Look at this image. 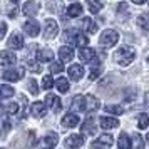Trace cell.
<instances>
[{
	"instance_id": "6da1fadb",
	"label": "cell",
	"mask_w": 149,
	"mask_h": 149,
	"mask_svg": "<svg viewBox=\"0 0 149 149\" xmlns=\"http://www.w3.org/2000/svg\"><path fill=\"white\" fill-rule=\"evenodd\" d=\"M136 59V50L132 47H129V45H124V47H121L117 52L114 54V61L119 64V65H122V67H126V65H129L131 62Z\"/></svg>"
},
{
	"instance_id": "7a4b0ae2",
	"label": "cell",
	"mask_w": 149,
	"mask_h": 149,
	"mask_svg": "<svg viewBox=\"0 0 149 149\" xmlns=\"http://www.w3.org/2000/svg\"><path fill=\"white\" fill-rule=\"evenodd\" d=\"M117 40H119V34L116 30H112V29L104 30L101 34V39H99V42H101L104 47H112V45L117 44Z\"/></svg>"
},
{
	"instance_id": "3957f363",
	"label": "cell",
	"mask_w": 149,
	"mask_h": 149,
	"mask_svg": "<svg viewBox=\"0 0 149 149\" xmlns=\"http://www.w3.org/2000/svg\"><path fill=\"white\" fill-rule=\"evenodd\" d=\"M114 142V137L112 134H101L94 142H92V148H99V149H107L112 146Z\"/></svg>"
},
{
	"instance_id": "277c9868",
	"label": "cell",
	"mask_w": 149,
	"mask_h": 149,
	"mask_svg": "<svg viewBox=\"0 0 149 149\" xmlns=\"http://www.w3.org/2000/svg\"><path fill=\"white\" fill-rule=\"evenodd\" d=\"M57 32H59L57 22L52 20V19L45 20V25H44V37H45V39H54L55 35H57Z\"/></svg>"
},
{
	"instance_id": "5b68a950",
	"label": "cell",
	"mask_w": 149,
	"mask_h": 149,
	"mask_svg": "<svg viewBox=\"0 0 149 149\" xmlns=\"http://www.w3.org/2000/svg\"><path fill=\"white\" fill-rule=\"evenodd\" d=\"M2 77L5 79V81H20L22 77H24V69L19 67V69H8V70H5L3 74H2Z\"/></svg>"
},
{
	"instance_id": "8992f818",
	"label": "cell",
	"mask_w": 149,
	"mask_h": 149,
	"mask_svg": "<svg viewBox=\"0 0 149 149\" xmlns=\"http://www.w3.org/2000/svg\"><path fill=\"white\" fill-rule=\"evenodd\" d=\"M24 32H25L29 37H37L39 32H40V25H39V22L27 20L25 24H24Z\"/></svg>"
},
{
	"instance_id": "52a82bcc",
	"label": "cell",
	"mask_w": 149,
	"mask_h": 149,
	"mask_svg": "<svg viewBox=\"0 0 149 149\" xmlns=\"http://www.w3.org/2000/svg\"><path fill=\"white\" fill-rule=\"evenodd\" d=\"M81 131H82V134H87V136H92V134L97 132V127H95V122H94V119H92V116H89L87 119L84 121Z\"/></svg>"
},
{
	"instance_id": "ba28073f",
	"label": "cell",
	"mask_w": 149,
	"mask_h": 149,
	"mask_svg": "<svg viewBox=\"0 0 149 149\" xmlns=\"http://www.w3.org/2000/svg\"><path fill=\"white\" fill-rule=\"evenodd\" d=\"M82 144H84V137L81 134H70L65 139V146L70 149H75V148H81Z\"/></svg>"
},
{
	"instance_id": "9c48e42d",
	"label": "cell",
	"mask_w": 149,
	"mask_h": 149,
	"mask_svg": "<svg viewBox=\"0 0 149 149\" xmlns=\"http://www.w3.org/2000/svg\"><path fill=\"white\" fill-rule=\"evenodd\" d=\"M15 61H17V57H15V54L10 52V50H3V52L0 54V65H14Z\"/></svg>"
},
{
	"instance_id": "30bf717a",
	"label": "cell",
	"mask_w": 149,
	"mask_h": 149,
	"mask_svg": "<svg viewBox=\"0 0 149 149\" xmlns=\"http://www.w3.org/2000/svg\"><path fill=\"white\" fill-rule=\"evenodd\" d=\"M79 59H81L84 64H86V62H92L95 59V50L94 49H89V47H82L81 52H79Z\"/></svg>"
},
{
	"instance_id": "8fae6325",
	"label": "cell",
	"mask_w": 149,
	"mask_h": 149,
	"mask_svg": "<svg viewBox=\"0 0 149 149\" xmlns=\"http://www.w3.org/2000/svg\"><path fill=\"white\" fill-rule=\"evenodd\" d=\"M82 75H84V69H82V65H79V64H72V65L69 67V77H70L72 81H79V79H82Z\"/></svg>"
},
{
	"instance_id": "7c38bea8",
	"label": "cell",
	"mask_w": 149,
	"mask_h": 149,
	"mask_svg": "<svg viewBox=\"0 0 149 149\" xmlns=\"http://www.w3.org/2000/svg\"><path fill=\"white\" fill-rule=\"evenodd\" d=\"M30 112H32V116H34V117H37V119L44 117V116H45V112H47L45 104H42V102H34V104H32V107H30Z\"/></svg>"
},
{
	"instance_id": "4fadbf2b",
	"label": "cell",
	"mask_w": 149,
	"mask_h": 149,
	"mask_svg": "<svg viewBox=\"0 0 149 149\" xmlns=\"http://www.w3.org/2000/svg\"><path fill=\"white\" fill-rule=\"evenodd\" d=\"M8 47L12 49H22L24 47V37H22L20 34H17V32H14V34L10 35V39H8Z\"/></svg>"
},
{
	"instance_id": "5bb4252c",
	"label": "cell",
	"mask_w": 149,
	"mask_h": 149,
	"mask_svg": "<svg viewBox=\"0 0 149 149\" xmlns=\"http://www.w3.org/2000/svg\"><path fill=\"white\" fill-rule=\"evenodd\" d=\"M101 127L102 129H114L119 126V121L116 119V117H107V116H102L101 119Z\"/></svg>"
},
{
	"instance_id": "9a60e30c",
	"label": "cell",
	"mask_w": 149,
	"mask_h": 149,
	"mask_svg": "<svg viewBox=\"0 0 149 149\" xmlns=\"http://www.w3.org/2000/svg\"><path fill=\"white\" fill-rule=\"evenodd\" d=\"M39 8H40V3L30 0V2H27V3L24 5V10H22V12H24L25 15H30V17H32V15H35L37 12H39Z\"/></svg>"
},
{
	"instance_id": "2e32d148",
	"label": "cell",
	"mask_w": 149,
	"mask_h": 149,
	"mask_svg": "<svg viewBox=\"0 0 149 149\" xmlns=\"http://www.w3.org/2000/svg\"><path fill=\"white\" fill-rule=\"evenodd\" d=\"M45 101H47L49 107L52 109L54 112H59V111H61V109H62L61 99H59L57 95H54V94H49V95H47V99H45Z\"/></svg>"
},
{
	"instance_id": "e0dca14e",
	"label": "cell",
	"mask_w": 149,
	"mask_h": 149,
	"mask_svg": "<svg viewBox=\"0 0 149 149\" xmlns=\"http://www.w3.org/2000/svg\"><path fill=\"white\" fill-rule=\"evenodd\" d=\"M59 57H61L62 62H69L74 59V50L72 47H67V45H64V47L59 49Z\"/></svg>"
},
{
	"instance_id": "ac0fdd59",
	"label": "cell",
	"mask_w": 149,
	"mask_h": 149,
	"mask_svg": "<svg viewBox=\"0 0 149 149\" xmlns=\"http://www.w3.org/2000/svg\"><path fill=\"white\" fill-rule=\"evenodd\" d=\"M79 124V117L72 112H69V114L64 116V119H62V126L64 127H75Z\"/></svg>"
},
{
	"instance_id": "d6986e66",
	"label": "cell",
	"mask_w": 149,
	"mask_h": 149,
	"mask_svg": "<svg viewBox=\"0 0 149 149\" xmlns=\"http://www.w3.org/2000/svg\"><path fill=\"white\" fill-rule=\"evenodd\" d=\"M99 106V99H95L94 95H86V111H95Z\"/></svg>"
},
{
	"instance_id": "ffe728a7",
	"label": "cell",
	"mask_w": 149,
	"mask_h": 149,
	"mask_svg": "<svg viewBox=\"0 0 149 149\" xmlns=\"http://www.w3.org/2000/svg\"><path fill=\"white\" fill-rule=\"evenodd\" d=\"M52 57H54V54H52V50H49V49H40V50L37 52L39 62H49V61H52Z\"/></svg>"
},
{
	"instance_id": "44dd1931",
	"label": "cell",
	"mask_w": 149,
	"mask_h": 149,
	"mask_svg": "<svg viewBox=\"0 0 149 149\" xmlns=\"http://www.w3.org/2000/svg\"><path fill=\"white\" fill-rule=\"evenodd\" d=\"M72 107L75 111H86V95H77L74 97V101H72Z\"/></svg>"
},
{
	"instance_id": "7402d4cb",
	"label": "cell",
	"mask_w": 149,
	"mask_h": 149,
	"mask_svg": "<svg viewBox=\"0 0 149 149\" xmlns=\"http://www.w3.org/2000/svg\"><path fill=\"white\" fill-rule=\"evenodd\" d=\"M89 3V10L92 12V14H97L99 10H102V7H104V2L102 0H87Z\"/></svg>"
},
{
	"instance_id": "603a6c76",
	"label": "cell",
	"mask_w": 149,
	"mask_h": 149,
	"mask_svg": "<svg viewBox=\"0 0 149 149\" xmlns=\"http://www.w3.org/2000/svg\"><path fill=\"white\" fill-rule=\"evenodd\" d=\"M81 14H82V5L81 3H72V5H69V8H67L69 17H79Z\"/></svg>"
},
{
	"instance_id": "cb8c5ba5",
	"label": "cell",
	"mask_w": 149,
	"mask_h": 149,
	"mask_svg": "<svg viewBox=\"0 0 149 149\" xmlns=\"http://www.w3.org/2000/svg\"><path fill=\"white\" fill-rule=\"evenodd\" d=\"M82 27L86 29L87 32H91V34H95V30H97V25H95L89 17H84V19H82Z\"/></svg>"
},
{
	"instance_id": "d4e9b609",
	"label": "cell",
	"mask_w": 149,
	"mask_h": 149,
	"mask_svg": "<svg viewBox=\"0 0 149 149\" xmlns=\"http://www.w3.org/2000/svg\"><path fill=\"white\" fill-rule=\"evenodd\" d=\"M15 94V91L12 86H0V97L2 99H7V97H12Z\"/></svg>"
},
{
	"instance_id": "484cf974",
	"label": "cell",
	"mask_w": 149,
	"mask_h": 149,
	"mask_svg": "<svg viewBox=\"0 0 149 149\" xmlns=\"http://www.w3.org/2000/svg\"><path fill=\"white\" fill-rule=\"evenodd\" d=\"M87 42H89V39L84 34H81V32H77V34H75V37H74V44H75V45H79V47L82 49V47H86V45H87Z\"/></svg>"
},
{
	"instance_id": "4316f807",
	"label": "cell",
	"mask_w": 149,
	"mask_h": 149,
	"mask_svg": "<svg viewBox=\"0 0 149 149\" xmlns=\"http://www.w3.org/2000/svg\"><path fill=\"white\" fill-rule=\"evenodd\" d=\"M55 86H57V89L61 91L62 94H64V92H67V91H69V81L65 79V77H59V79L55 81Z\"/></svg>"
},
{
	"instance_id": "83f0119b",
	"label": "cell",
	"mask_w": 149,
	"mask_h": 149,
	"mask_svg": "<svg viewBox=\"0 0 149 149\" xmlns=\"http://www.w3.org/2000/svg\"><path fill=\"white\" fill-rule=\"evenodd\" d=\"M137 127L139 129L149 127V114H139L137 116Z\"/></svg>"
},
{
	"instance_id": "f1b7e54d",
	"label": "cell",
	"mask_w": 149,
	"mask_h": 149,
	"mask_svg": "<svg viewBox=\"0 0 149 149\" xmlns=\"http://www.w3.org/2000/svg\"><path fill=\"white\" fill-rule=\"evenodd\" d=\"M119 149H131V141H129V136L127 134H121L119 136Z\"/></svg>"
},
{
	"instance_id": "f546056e",
	"label": "cell",
	"mask_w": 149,
	"mask_h": 149,
	"mask_svg": "<svg viewBox=\"0 0 149 149\" xmlns=\"http://www.w3.org/2000/svg\"><path fill=\"white\" fill-rule=\"evenodd\" d=\"M42 142H44V144H45L47 148H50V149H52V148L55 146V144H57V136L50 132V134H47L45 137H44V139H42Z\"/></svg>"
},
{
	"instance_id": "4dcf8cb0",
	"label": "cell",
	"mask_w": 149,
	"mask_h": 149,
	"mask_svg": "<svg viewBox=\"0 0 149 149\" xmlns=\"http://www.w3.org/2000/svg\"><path fill=\"white\" fill-rule=\"evenodd\" d=\"M131 149H144V142H142L141 134H134V137H132V146H131Z\"/></svg>"
},
{
	"instance_id": "1f68e13d",
	"label": "cell",
	"mask_w": 149,
	"mask_h": 149,
	"mask_svg": "<svg viewBox=\"0 0 149 149\" xmlns=\"http://www.w3.org/2000/svg\"><path fill=\"white\" fill-rule=\"evenodd\" d=\"M106 112H109V114H116V116H119V114H122V107L121 106H117V104H111V106H106Z\"/></svg>"
},
{
	"instance_id": "d6a6232c",
	"label": "cell",
	"mask_w": 149,
	"mask_h": 149,
	"mask_svg": "<svg viewBox=\"0 0 149 149\" xmlns=\"http://www.w3.org/2000/svg\"><path fill=\"white\" fill-rule=\"evenodd\" d=\"M101 65H99V62L95 61V64L94 65H92V69H91V74H89V79H91V81H94V79H97V77H99V74H101Z\"/></svg>"
},
{
	"instance_id": "836d02e7",
	"label": "cell",
	"mask_w": 149,
	"mask_h": 149,
	"mask_svg": "<svg viewBox=\"0 0 149 149\" xmlns=\"http://www.w3.org/2000/svg\"><path fill=\"white\" fill-rule=\"evenodd\" d=\"M54 86V79L50 77V75H44V79H42V87L44 89H50Z\"/></svg>"
},
{
	"instance_id": "e575fe53",
	"label": "cell",
	"mask_w": 149,
	"mask_h": 149,
	"mask_svg": "<svg viewBox=\"0 0 149 149\" xmlns=\"http://www.w3.org/2000/svg\"><path fill=\"white\" fill-rule=\"evenodd\" d=\"M62 70H64V65H62L61 62H52V64H50V72H54V74H61Z\"/></svg>"
},
{
	"instance_id": "d590c367",
	"label": "cell",
	"mask_w": 149,
	"mask_h": 149,
	"mask_svg": "<svg viewBox=\"0 0 149 149\" xmlns=\"http://www.w3.org/2000/svg\"><path fill=\"white\" fill-rule=\"evenodd\" d=\"M29 91H30V94L32 95L39 94V87H37V82H35L34 79H29Z\"/></svg>"
},
{
	"instance_id": "8d00e7d4",
	"label": "cell",
	"mask_w": 149,
	"mask_h": 149,
	"mask_svg": "<svg viewBox=\"0 0 149 149\" xmlns=\"http://www.w3.org/2000/svg\"><path fill=\"white\" fill-rule=\"evenodd\" d=\"M5 112H7V114H17V112H19V104H17V102H12V104H8L7 106V109H5Z\"/></svg>"
},
{
	"instance_id": "74e56055",
	"label": "cell",
	"mask_w": 149,
	"mask_h": 149,
	"mask_svg": "<svg viewBox=\"0 0 149 149\" xmlns=\"http://www.w3.org/2000/svg\"><path fill=\"white\" fill-rule=\"evenodd\" d=\"M29 69H30L32 72H40V65L34 61H29Z\"/></svg>"
},
{
	"instance_id": "f35d334b",
	"label": "cell",
	"mask_w": 149,
	"mask_h": 149,
	"mask_svg": "<svg viewBox=\"0 0 149 149\" xmlns=\"http://www.w3.org/2000/svg\"><path fill=\"white\" fill-rule=\"evenodd\" d=\"M5 32H7V24L0 22V40H2V37L5 35Z\"/></svg>"
},
{
	"instance_id": "ab89813d",
	"label": "cell",
	"mask_w": 149,
	"mask_h": 149,
	"mask_svg": "<svg viewBox=\"0 0 149 149\" xmlns=\"http://www.w3.org/2000/svg\"><path fill=\"white\" fill-rule=\"evenodd\" d=\"M8 17H10V19L17 17V7H15V8H10V12H8Z\"/></svg>"
},
{
	"instance_id": "60d3db41",
	"label": "cell",
	"mask_w": 149,
	"mask_h": 149,
	"mask_svg": "<svg viewBox=\"0 0 149 149\" xmlns=\"http://www.w3.org/2000/svg\"><path fill=\"white\" fill-rule=\"evenodd\" d=\"M132 2H134L136 5H142V3H144V2H146V0H132Z\"/></svg>"
},
{
	"instance_id": "b9f144b4",
	"label": "cell",
	"mask_w": 149,
	"mask_h": 149,
	"mask_svg": "<svg viewBox=\"0 0 149 149\" xmlns=\"http://www.w3.org/2000/svg\"><path fill=\"white\" fill-rule=\"evenodd\" d=\"M146 102H148V106H149V92L146 94Z\"/></svg>"
},
{
	"instance_id": "7bdbcfd3",
	"label": "cell",
	"mask_w": 149,
	"mask_h": 149,
	"mask_svg": "<svg viewBox=\"0 0 149 149\" xmlns=\"http://www.w3.org/2000/svg\"><path fill=\"white\" fill-rule=\"evenodd\" d=\"M12 2H15V3H17V2H19V0H12Z\"/></svg>"
},
{
	"instance_id": "ee69618b",
	"label": "cell",
	"mask_w": 149,
	"mask_h": 149,
	"mask_svg": "<svg viewBox=\"0 0 149 149\" xmlns=\"http://www.w3.org/2000/svg\"><path fill=\"white\" fill-rule=\"evenodd\" d=\"M44 149H50V148H44Z\"/></svg>"
},
{
	"instance_id": "f6af8a7d",
	"label": "cell",
	"mask_w": 149,
	"mask_h": 149,
	"mask_svg": "<svg viewBox=\"0 0 149 149\" xmlns=\"http://www.w3.org/2000/svg\"><path fill=\"white\" fill-rule=\"evenodd\" d=\"M148 141H149V134H148Z\"/></svg>"
},
{
	"instance_id": "bcb514c9",
	"label": "cell",
	"mask_w": 149,
	"mask_h": 149,
	"mask_svg": "<svg viewBox=\"0 0 149 149\" xmlns=\"http://www.w3.org/2000/svg\"><path fill=\"white\" fill-rule=\"evenodd\" d=\"M148 62H149V59H148Z\"/></svg>"
}]
</instances>
